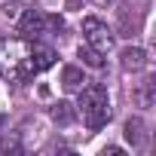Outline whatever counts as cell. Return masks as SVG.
Here are the masks:
<instances>
[{"instance_id":"6da1fadb","label":"cell","mask_w":156,"mask_h":156,"mask_svg":"<svg viewBox=\"0 0 156 156\" xmlns=\"http://www.w3.org/2000/svg\"><path fill=\"white\" fill-rule=\"evenodd\" d=\"M0 67H3L12 80H31L37 73L34 64H31V40H25V37L0 40Z\"/></svg>"},{"instance_id":"7a4b0ae2","label":"cell","mask_w":156,"mask_h":156,"mask_svg":"<svg viewBox=\"0 0 156 156\" xmlns=\"http://www.w3.org/2000/svg\"><path fill=\"white\" fill-rule=\"evenodd\" d=\"M80 113H83V122L92 132H98V129L107 126V119H110V101H107V89L101 83H89L86 80V86L80 89Z\"/></svg>"},{"instance_id":"3957f363","label":"cell","mask_w":156,"mask_h":156,"mask_svg":"<svg viewBox=\"0 0 156 156\" xmlns=\"http://www.w3.org/2000/svg\"><path fill=\"white\" fill-rule=\"evenodd\" d=\"M83 34H86V43H89L92 49H98L101 55H107V52L113 49V31H110L101 19H95V16L83 19Z\"/></svg>"},{"instance_id":"277c9868","label":"cell","mask_w":156,"mask_h":156,"mask_svg":"<svg viewBox=\"0 0 156 156\" xmlns=\"http://www.w3.org/2000/svg\"><path fill=\"white\" fill-rule=\"evenodd\" d=\"M16 22H19V34H22L25 40H40V37H46V16H43L40 9H28V12L19 16Z\"/></svg>"},{"instance_id":"5b68a950","label":"cell","mask_w":156,"mask_h":156,"mask_svg":"<svg viewBox=\"0 0 156 156\" xmlns=\"http://www.w3.org/2000/svg\"><path fill=\"white\" fill-rule=\"evenodd\" d=\"M31 64H34L37 73H40V70H49V67L55 64V49H49V46L31 40Z\"/></svg>"},{"instance_id":"8992f818","label":"cell","mask_w":156,"mask_h":156,"mask_svg":"<svg viewBox=\"0 0 156 156\" xmlns=\"http://www.w3.org/2000/svg\"><path fill=\"white\" fill-rule=\"evenodd\" d=\"M119 64H122V70H141V67L147 64V55H144V49H138V46H129V49H122V55H119Z\"/></svg>"},{"instance_id":"52a82bcc","label":"cell","mask_w":156,"mask_h":156,"mask_svg":"<svg viewBox=\"0 0 156 156\" xmlns=\"http://www.w3.org/2000/svg\"><path fill=\"white\" fill-rule=\"evenodd\" d=\"M61 86H64L67 92H80V89L86 86L83 70H80V67H73V64H67V67L61 70Z\"/></svg>"},{"instance_id":"ba28073f","label":"cell","mask_w":156,"mask_h":156,"mask_svg":"<svg viewBox=\"0 0 156 156\" xmlns=\"http://www.w3.org/2000/svg\"><path fill=\"white\" fill-rule=\"evenodd\" d=\"M52 119H55L58 126H70V122L76 119V110H73V104H67V101H58V104H52Z\"/></svg>"},{"instance_id":"9c48e42d","label":"cell","mask_w":156,"mask_h":156,"mask_svg":"<svg viewBox=\"0 0 156 156\" xmlns=\"http://www.w3.org/2000/svg\"><path fill=\"white\" fill-rule=\"evenodd\" d=\"M126 141H129L132 147H141V141H144V122H141L138 116L126 122Z\"/></svg>"},{"instance_id":"30bf717a","label":"cell","mask_w":156,"mask_h":156,"mask_svg":"<svg viewBox=\"0 0 156 156\" xmlns=\"http://www.w3.org/2000/svg\"><path fill=\"white\" fill-rule=\"evenodd\" d=\"M80 58H83L89 67H95V70H98V67H104V58H101V52H98V49H92L89 43H86V46H80Z\"/></svg>"},{"instance_id":"8fae6325","label":"cell","mask_w":156,"mask_h":156,"mask_svg":"<svg viewBox=\"0 0 156 156\" xmlns=\"http://www.w3.org/2000/svg\"><path fill=\"white\" fill-rule=\"evenodd\" d=\"M153 89H156V80H144V83H141V89H138V95H135L141 107H150V104H153Z\"/></svg>"},{"instance_id":"7c38bea8","label":"cell","mask_w":156,"mask_h":156,"mask_svg":"<svg viewBox=\"0 0 156 156\" xmlns=\"http://www.w3.org/2000/svg\"><path fill=\"white\" fill-rule=\"evenodd\" d=\"M3 16L16 22V19L22 16V3H19V0H3Z\"/></svg>"},{"instance_id":"4fadbf2b","label":"cell","mask_w":156,"mask_h":156,"mask_svg":"<svg viewBox=\"0 0 156 156\" xmlns=\"http://www.w3.org/2000/svg\"><path fill=\"white\" fill-rule=\"evenodd\" d=\"M64 28V19L61 16H46V34H58Z\"/></svg>"},{"instance_id":"5bb4252c","label":"cell","mask_w":156,"mask_h":156,"mask_svg":"<svg viewBox=\"0 0 156 156\" xmlns=\"http://www.w3.org/2000/svg\"><path fill=\"white\" fill-rule=\"evenodd\" d=\"M104 156H122V150H119V147H107V150H104Z\"/></svg>"},{"instance_id":"9a60e30c","label":"cell","mask_w":156,"mask_h":156,"mask_svg":"<svg viewBox=\"0 0 156 156\" xmlns=\"http://www.w3.org/2000/svg\"><path fill=\"white\" fill-rule=\"evenodd\" d=\"M95 6H113V3H119V0H92Z\"/></svg>"},{"instance_id":"2e32d148","label":"cell","mask_w":156,"mask_h":156,"mask_svg":"<svg viewBox=\"0 0 156 156\" xmlns=\"http://www.w3.org/2000/svg\"><path fill=\"white\" fill-rule=\"evenodd\" d=\"M19 3H22V6H28V3H34V0H19Z\"/></svg>"}]
</instances>
